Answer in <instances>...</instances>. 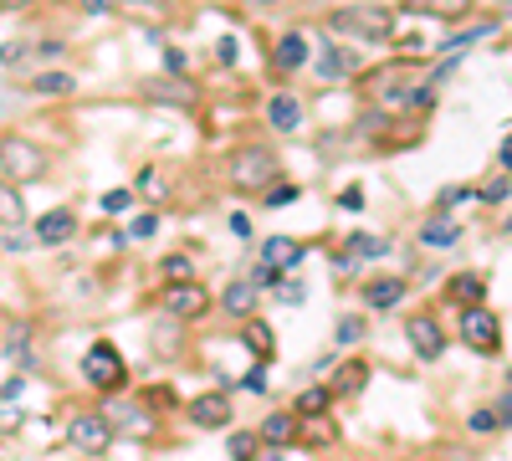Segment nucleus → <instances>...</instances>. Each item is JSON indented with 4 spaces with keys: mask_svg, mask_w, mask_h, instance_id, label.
Here are the masks:
<instances>
[{
    "mask_svg": "<svg viewBox=\"0 0 512 461\" xmlns=\"http://www.w3.org/2000/svg\"><path fill=\"white\" fill-rule=\"evenodd\" d=\"M431 93H435V78H416L410 62H389L379 72H369V97L384 113H416L431 103Z\"/></svg>",
    "mask_w": 512,
    "mask_h": 461,
    "instance_id": "1",
    "label": "nucleus"
},
{
    "mask_svg": "<svg viewBox=\"0 0 512 461\" xmlns=\"http://www.w3.org/2000/svg\"><path fill=\"white\" fill-rule=\"evenodd\" d=\"M334 36H359V41H395V11L389 5H338L328 16Z\"/></svg>",
    "mask_w": 512,
    "mask_h": 461,
    "instance_id": "2",
    "label": "nucleus"
},
{
    "mask_svg": "<svg viewBox=\"0 0 512 461\" xmlns=\"http://www.w3.org/2000/svg\"><path fill=\"white\" fill-rule=\"evenodd\" d=\"M277 170H282V164H277V154L267 143H246V149L231 154V185H236V190H272Z\"/></svg>",
    "mask_w": 512,
    "mask_h": 461,
    "instance_id": "3",
    "label": "nucleus"
},
{
    "mask_svg": "<svg viewBox=\"0 0 512 461\" xmlns=\"http://www.w3.org/2000/svg\"><path fill=\"white\" fill-rule=\"evenodd\" d=\"M0 175L11 180V185H32V180L47 175V154H41V143L21 139V134H5L0 139Z\"/></svg>",
    "mask_w": 512,
    "mask_h": 461,
    "instance_id": "4",
    "label": "nucleus"
},
{
    "mask_svg": "<svg viewBox=\"0 0 512 461\" xmlns=\"http://www.w3.org/2000/svg\"><path fill=\"white\" fill-rule=\"evenodd\" d=\"M82 380L93 384V390H103V395L123 390V384H128V364H123V354L113 349L108 338H97L93 349L82 354Z\"/></svg>",
    "mask_w": 512,
    "mask_h": 461,
    "instance_id": "5",
    "label": "nucleus"
},
{
    "mask_svg": "<svg viewBox=\"0 0 512 461\" xmlns=\"http://www.w3.org/2000/svg\"><path fill=\"white\" fill-rule=\"evenodd\" d=\"M456 334H462V344L471 354H481V359L502 354V318H497L492 308H466L462 323H456Z\"/></svg>",
    "mask_w": 512,
    "mask_h": 461,
    "instance_id": "6",
    "label": "nucleus"
},
{
    "mask_svg": "<svg viewBox=\"0 0 512 461\" xmlns=\"http://www.w3.org/2000/svg\"><path fill=\"white\" fill-rule=\"evenodd\" d=\"M113 420L108 415H97V410H82V415H72V420H67V446H72V451H82V456H103V451H108L113 446Z\"/></svg>",
    "mask_w": 512,
    "mask_h": 461,
    "instance_id": "7",
    "label": "nucleus"
},
{
    "mask_svg": "<svg viewBox=\"0 0 512 461\" xmlns=\"http://www.w3.org/2000/svg\"><path fill=\"white\" fill-rule=\"evenodd\" d=\"M405 344H410V354H416L420 364H435L446 354V328L431 313H416V318L405 323Z\"/></svg>",
    "mask_w": 512,
    "mask_h": 461,
    "instance_id": "8",
    "label": "nucleus"
},
{
    "mask_svg": "<svg viewBox=\"0 0 512 461\" xmlns=\"http://www.w3.org/2000/svg\"><path fill=\"white\" fill-rule=\"evenodd\" d=\"M164 313L175 323H190V318H206L210 313V292L200 282H175L164 287Z\"/></svg>",
    "mask_w": 512,
    "mask_h": 461,
    "instance_id": "9",
    "label": "nucleus"
},
{
    "mask_svg": "<svg viewBox=\"0 0 512 461\" xmlns=\"http://www.w3.org/2000/svg\"><path fill=\"white\" fill-rule=\"evenodd\" d=\"M231 415H236V405H231L225 395H195L190 400V420L200 430H225L231 426Z\"/></svg>",
    "mask_w": 512,
    "mask_h": 461,
    "instance_id": "10",
    "label": "nucleus"
},
{
    "mask_svg": "<svg viewBox=\"0 0 512 461\" xmlns=\"http://www.w3.org/2000/svg\"><path fill=\"white\" fill-rule=\"evenodd\" d=\"M72 236H78V216H72V210H47V216L36 221V241H41V246H67Z\"/></svg>",
    "mask_w": 512,
    "mask_h": 461,
    "instance_id": "11",
    "label": "nucleus"
},
{
    "mask_svg": "<svg viewBox=\"0 0 512 461\" xmlns=\"http://www.w3.org/2000/svg\"><path fill=\"white\" fill-rule=\"evenodd\" d=\"M267 124H272L277 134H297V128H303V103L292 93H277L272 103H267Z\"/></svg>",
    "mask_w": 512,
    "mask_h": 461,
    "instance_id": "12",
    "label": "nucleus"
},
{
    "mask_svg": "<svg viewBox=\"0 0 512 461\" xmlns=\"http://www.w3.org/2000/svg\"><path fill=\"white\" fill-rule=\"evenodd\" d=\"M5 359H16L21 369H26V374H32L36 369V349H32V323H11V328H5Z\"/></svg>",
    "mask_w": 512,
    "mask_h": 461,
    "instance_id": "13",
    "label": "nucleus"
},
{
    "mask_svg": "<svg viewBox=\"0 0 512 461\" xmlns=\"http://www.w3.org/2000/svg\"><path fill=\"white\" fill-rule=\"evenodd\" d=\"M241 344L256 354V364H272V354H277V338H272V328L261 318H246L241 323Z\"/></svg>",
    "mask_w": 512,
    "mask_h": 461,
    "instance_id": "14",
    "label": "nucleus"
},
{
    "mask_svg": "<svg viewBox=\"0 0 512 461\" xmlns=\"http://www.w3.org/2000/svg\"><path fill=\"white\" fill-rule=\"evenodd\" d=\"M481 298H487V282L477 272H462L446 282V302H456V308H481Z\"/></svg>",
    "mask_w": 512,
    "mask_h": 461,
    "instance_id": "15",
    "label": "nucleus"
},
{
    "mask_svg": "<svg viewBox=\"0 0 512 461\" xmlns=\"http://www.w3.org/2000/svg\"><path fill=\"white\" fill-rule=\"evenodd\" d=\"M405 11L435 16V21H466L471 16V0H405Z\"/></svg>",
    "mask_w": 512,
    "mask_h": 461,
    "instance_id": "16",
    "label": "nucleus"
},
{
    "mask_svg": "<svg viewBox=\"0 0 512 461\" xmlns=\"http://www.w3.org/2000/svg\"><path fill=\"white\" fill-rule=\"evenodd\" d=\"M400 298H405L400 277H369V282H364V302H369V308H379V313H384V308H400Z\"/></svg>",
    "mask_w": 512,
    "mask_h": 461,
    "instance_id": "17",
    "label": "nucleus"
},
{
    "mask_svg": "<svg viewBox=\"0 0 512 461\" xmlns=\"http://www.w3.org/2000/svg\"><path fill=\"white\" fill-rule=\"evenodd\" d=\"M353 67H359V57H353V51H338L334 41L318 51V78H323V82H343Z\"/></svg>",
    "mask_w": 512,
    "mask_h": 461,
    "instance_id": "18",
    "label": "nucleus"
},
{
    "mask_svg": "<svg viewBox=\"0 0 512 461\" xmlns=\"http://www.w3.org/2000/svg\"><path fill=\"white\" fill-rule=\"evenodd\" d=\"M364 384H369V359H349V364H338V374H334L328 390H334L338 400H349V395H359Z\"/></svg>",
    "mask_w": 512,
    "mask_h": 461,
    "instance_id": "19",
    "label": "nucleus"
},
{
    "mask_svg": "<svg viewBox=\"0 0 512 461\" xmlns=\"http://www.w3.org/2000/svg\"><path fill=\"white\" fill-rule=\"evenodd\" d=\"M420 241H425L431 252H446V246H456V241H462V226L451 221V216H431V221L420 226Z\"/></svg>",
    "mask_w": 512,
    "mask_h": 461,
    "instance_id": "20",
    "label": "nucleus"
},
{
    "mask_svg": "<svg viewBox=\"0 0 512 461\" xmlns=\"http://www.w3.org/2000/svg\"><path fill=\"white\" fill-rule=\"evenodd\" d=\"M256 292H261V287H256L251 277H241V282L225 287V298H221V302L231 308V313H236L241 323H246V318H256Z\"/></svg>",
    "mask_w": 512,
    "mask_h": 461,
    "instance_id": "21",
    "label": "nucleus"
},
{
    "mask_svg": "<svg viewBox=\"0 0 512 461\" xmlns=\"http://www.w3.org/2000/svg\"><path fill=\"white\" fill-rule=\"evenodd\" d=\"M144 93L154 97V103H179V108H190L195 97H200V93H195V88H190V82H185V78H164V82H149Z\"/></svg>",
    "mask_w": 512,
    "mask_h": 461,
    "instance_id": "22",
    "label": "nucleus"
},
{
    "mask_svg": "<svg viewBox=\"0 0 512 461\" xmlns=\"http://www.w3.org/2000/svg\"><path fill=\"white\" fill-rule=\"evenodd\" d=\"M303 62H307V36L303 32H288L282 41H277V67H282V72H297Z\"/></svg>",
    "mask_w": 512,
    "mask_h": 461,
    "instance_id": "23",
    "label": "nucleus"
},
{
    "mask_svg": "<svg viewBox=\"0 0 512 461\" xmlns=\"http://www.w3.org/2000/svg\"><path fill=\"white\" fill-rule=\"evenodd\" d=\"M21 221H26V206H21V190L11 185V180H0V226H5V231H21Z\"/></svg>",
    "mask_w": 512,
    "mask_h": 461,
    "instance_id": "24",
    "label": "nucleus"
},
{
    "mask_svg": "<svg viewBox=\"0 0 512 461\" xmlns=\"http://www.w3.org/2000/svg\"><path fill=\"white\" fill-rule=\"evenodd\" d=\"M261 262H272V267H297V262H303V246H297V241H288V236H272L267 241V246H261Z\"/></svg>",
    "mask_w": 512,
    "mask_h": 461,
    "instance_id": "25",
    "label": "nucleus"
},
{
    "mask_svg": "<svg viewBox=\"0 0 512 461\" xmlns=\"http://www.w3.org/2000/svg\"><path fill=\"white\" fill-rule=\"evenodd\" d=\"M32 93L67 97V93H78V78H67V72H41V78H32Z\"/></svg>",
    "mask_w": 512,
    "mask_h": 461,
    "instance_id": "26",
    "label": "nucleus"
},
{
    "mask_svg": "<svg viewBox=\"0 0 512 461\" xmlns=\"http://www.w3.org/2000/svg\"><path fill=\"white\" fill-rule=\"evenodd\" d=\"M292 436H297V420H292V415H267V426H261V441L288 446Z\"/></svg>",
    "mask_w": 512,
    "mask_h": 461,
    "instance_id": "27",
    "label": "nucleus"
},
{
    "mask_svg": "<svg viewBox=\"0 0 512 461\" xmlns=\"http://www.w3.org/2000/svg\"><path fill=\"white\" fill-rule=\"evenodd\" d=\"M256 441H261V430H231L225 451H231V461H256Z\"/></svg>",
    "mask_w": 512,
    "mask_h": 461,
    "instance_id": "28",
    "label": "nucleus"
},
{
    "mask_svg": "<svg viewBox=\"0 0 512 461\" xmlns=\"http://www.w3.org/2000/svg\"><path fill=\"white\" fill-rule=\"evenodd\" d=\"M349 256H389V241L369 236V231H353V236H349Z\"/></svg>",
    "mask_w": 512,
    "mask_h": 461,
    "instance_id": "29",
    "label": "nucleus"
},
{
    "mask_svg": "<svg viewBox=\"0 0 512 461\" xmlns=\"http://www.w3.org/2000/svg\"><path fill=\"white\" fill-rule=\"evenodd\" d=\"M328 400H334V390L313 384V390H303V395H297V415H307V420H313V415H323V410H328Z\"/></svg>",
    "mask_w": 512,
    "mask_h": 461,
    "instance_id": "30",
    "label": "nucleus"
},
{
    "mask_svg": "<svg viewBox=\"0 0 512 461\" xmlns=\"http://www.w3.org/2000/svg\"><path fill=\"white\" fill-rule=\"evenodd\" d=\"M160 272H164V277H169V287H175V282H195V262H190V256H164V262H160Z\"/></svg>",
    "mask_w": 512,
    "mask_h": 461,
    "instance_id": "31",
    "label": "nucleus"
},
{
    "mask_svg": "<svg viewBox=\"0 0 512 461\" xmlns=\"http://www.w3.org/2000/svg\"><path fill=\"white\" fill-rule=\"evenodd\" d=\"M481 36H497V26H471V32H462V36H446V41H441V51H446V57H456V51H466L471 41H481Z\"/></svg>",
    "mask_w": 512,
    "mask_h": 461,
    "instance_id": "32",
    "label": "nucleus"
},
{
    "mask_svg": "<svg viewBox=\"0 0 512 461\" xmlns=\"http://www.w3.org/2000/svg\"><path fill=\"white\" fill-rule=\"evenodd\" d=\"M297 195H303V185H297V180H288V185H282V180H277L272 190H267V200H261V206L282 210V206H292V200H297Z\"/></svg>",
    "mask_w": 512,
    "mask_h": 461,
    "instance_id": "33",
    "label": "nucleus"
},
{
    "mask_svg": "<svg viewBox=\"0 0 512 461\" xmlns=\"http://www.w3.org/2000/svg\"><path fill=\"white\" fill-rule=\"evenodd\" d=\"M471 185H446V190L435 195V206H441V216H451V206H462V200H471Z\"/></svg>",
    "mask_w": 512,
    "mask_h": 461,
    "instance_id": "34",
    "label": "nucleus"
},
{
    "mask_svg": "<svg viewBox=\"0 0 512 461\" xmlns=\"http://www.w3.org/2000/svg\"><path fill=\"white\" fill-rule=\"evenodd\" d=\"M507 195H512V180L502 175V180H492V185H481V190H477V200H487V206H502Z\"/></svg>",
    "mask_w": 512,
    "mask_h": 461,
    "instance_id": "35",
    "label": "nucleus"
},
{
    "mask_svg": "<svg viewBox=\"0 0 512 461\" xmlns=\"http://www.w3.org/2000/svg\"><path fill=\"white\" fill-rule=\"evenodd\" d=\"M251 282L256 287H282L288 277H282V267H272V262H256V267H251Z\"/></svg>",
    "mask_w": 512,
    "mask_h": 461,
    "instance_id": "36",
    "label": "nucleus"
},
{
    "mask_svg": "<svg viewBox=\"0 0 512 461\" xmlns=\"http://www.w3.org/2000/svg\"><path fill=\"white\" fill-rule=\"evenodd\" d=\"M175 405V390L169 384H154V390H144V410H169Z\"/></svg>",
    "mask_w": 512,
    "mask_h": 461,
    "instance_id": "37",
    "label": "nucleus"
},
{
    "mask_svg": "<svg viewBox=\"0 0 512 461\" xmlns=\"http://www.w3.org/2000/svg\"><path fill=\"white\" fill-rule=\"evenodd\" d=\"M359 338H364V318H359V313L338 318V344H359Z\"/></svg>",
    "mask_w": 512,
    "mask_h": 461,
    "instance_id": "38",
    "label": "nucleus"
},
{
    "mask_svg": "<svg viewBox=\"0 0 512 461\" xmlns=\"http://www.w3.org/2000/svg\"><path fill=\"white\" fill-rule=\"evenodd\" d=\"M128 206H133V190H108L103 195V210H108V216H123Z\"/></svg>",
    "mask_w": 512,
    "mask_h": 461,
    "instance_id": "39",
    "label": "nucleus"
},
{
    "mask_svg": "<svg viewBox=\"0 0 512 461\" xmlns=\"http://www.w3.org/2000/svg\"><path fill=\"white\" fill-rule=\"evenodd\" d=\"M108 420H113V426H128V430H144V415L133 410V405H118V410H113Z\"/></svg>",
    "mask_w": 512,
    "mask_h": 461,
    "instance_id": "40",
    "label": "nucleus"
},
{
    "mask_svg": "<svg viewBox=\"0 0 512 461\" xmlns=\"http://www.w3.org/2000/svg\"><path fill=\"white\" fill-rule=\"evenodd\" d=\"M466 426H471V430H497L502 420H497V410H471V415H466Z\"/></svg>",
    "mask_w": 512,
    "mask_h": 461,
    "instance_id": "41",
    "label": "nucleus"
},
{
    "mask_svg": "<svg viewBox=\"0 0 512 461\" xmlns=\"http://www.w3.org/2000/svg\"><path fill=\"white\" fill-rule=\"evenodd\" d=\"M82 11H87V16H108V11H118V5H123V0H78Z\"/></svg>",
    "mask_w": 512,
    "mask_h": 461,
    "instance_id": "42",
    "label": "nucleus"
},
{
    "mask_svg": "<svg viewBox=\"0 0 512 461\" xmlns=\"http://www.w3.org/2000/svg\"><path fill=\"white\" fill-rule=\"evenodd\" d=\"M154 231H160V221H154V216H139V221L128 226V236H139V241H144V236H154Z\"/></svg>",
    "mask_w": 512,
    "mask_h": 461,
    "instance_id": "43",
    "label": "nucleus"
},
{
    "mask_svg": "<svg viewBox=\"0 0 512 461\" xmlns=\"http://www.w3.org/2000/svg\"><path fill=\"white\" fill-rule=\"evenodd\" d=\"M338 206H343V210H364V190H359V185H349V190L338 195Z\"/></svg>",
    "mask_w": 512,
    "mask_h": 461,
    "instance_id": "44",
    "label": "nucleus"
},
{
    "mask_svg": "<svg viewBox=\"0 0 512 461\" xmlns=\"http://www.w3.org/2000/svg\"><path fill=\"white\" fill-rule=\"evenodd\" d=\"M231 231H236V236H246V241H251V216H246V210H236V216H231Z\"/></svg>",
    "mask_w": 512,
    "mask_h": 461,
    "instance_id": "45",
    "label": "nucleus"
},
{
    "mask_svg": "<svg viewBox=\"0 0 512 461\" xmlns=\"http://www.w3.org/2000/svg\"><path fill=\"white\" fill-rule=\"evenodd\" d=\"M215 57H221V62H236V36H221V47H215Z\"/></svg>",
    "mask_w": 512,
    "mask_h": 461,
    "instance_id": "46",
    "label": "nucleus"
},
{
    "mask_svg": "<svg viewBox=\"0 0 512 461\" xmlns=\"http://www.w3.org/2000/svg\"><path fill=\"white\" fill-rule=\"evenodd\" d=\"M164 67H169V72L179 78V72H185V51H175V47H169V51H164Z\"/></svg>",
    "mask_w": 512,
    "mask_h": 461,
    "instance_id": "47",
    "label": "nucleus"
},
{
    "mask_svg": "<svg viewBox=\"0 0 512 461\" xmlns=\"http://www.w3.org/2000/svg\"><path fill=\"white\" fill-rule=\"evenodd\" d=\"M241 384H246L251 395H261V390H267V374H261V369H251V374H246V380H241Z\"/></svg>",
    "mask_w": 512,
    "mask_h": 461,
    "instance_id": "48",
    "label": "nucleus"
},
{
    "mask_svg": "<svg viewBox=\"0 0 512 461\" xmlns=\"http://www.w3.org/2000/svg\"><path fill=\"white\" fill-rule=\"evenodd\" d=\"M497 420H502V426H512V390L497 400Z\"/></svg>",
    "mask_w": 512,
    "mask_h": 461,
    "instance_id": "49",
    "label": "nucleus"
},
{
    "mask_svg": "<svg viewBox=\"0 0 512 461\" xmlns=\"http://www.w3.org/2000/svg\"><path fill=\"white\" fill-rule=\"evenodd\" d=\"M26 246H32V241L21 236V231H5V252H26Z\"/></svg>",
    "mask_w": 512,
    "mask_h": 461,
    "instance_id": "50",
    "label": "nucleus"
},
{
    "mask_svg": "<svg viewBox=\"0 0 512 461\" xmlns=\"http://www.w3.org/2000/svg\"><path fill=\"white\" fill-rule=\"evenodd\" d=\"M21 57H26V47H21V41H11V47H0V62H21Z\"/></svg>",
    "mask_w": 512,
    "mask_h": 461,
    "instance_id": "51",
    "label": "nucleus"
},
{
    "mask_svg": "<svg viewBox=\"0 0 512 461\" xmlns=\"http://www.w3.org/2000/svg\"><path fill=\"white\" fill-rule=\"evenodd\" d=\"M282 298H288V302H303L307 292H303V282H282Z\"/></svg>",
    "mask_w": 512,
    "mask_h": 461,
    "instance_id": "52",
    "label": "nucleus"
},
{
    "mask_svg": "<svg viewBox=\"0 0 512 461\" xmlns=\"http://www.w3.org/2000/svg\"><path fill=\"white\" fill-rule=\"evenodd\" d=\"M497 160H502V170H507V175H512V134H507V139H502V149H497Z\"/></svg>",
    "mask_w": 512,
    "mask_h": 461,
    "instance_id": "53",
    "label": "nucleus"
},
{
    "mask_svg": "<svg viewBox=\"0 0 512 461\" xmlns=\"http://www.w3.org/2000/svg\"><path fill=\"white\" fill-rule=\"evenodd\" d=\"M32 0H0V11H26Z\"/></svg>",
    "mask_w": 512,
    "mask_h": 461,
    "instance_id": "54",
    "label": "nucleus"
},
{
    "mask_svg": "<svg viewBox=\"0 0 512 461\" xmlns=\"http://www.w3.org/2000/svg\"><path fill=\"white\" fill-rule=\"evenodd\" d=\"M507 390H512V374H507Z\"/></svg>",
    "mask_w": 512,
    "mask_h": 461,
    "instance_id": "55",
    "label": "nucleus"
},
{
    "mask_svg": "<svg viewBox=\"0 0 512 461\" xmlns=\"http://www.w3.org/2000/svg\"><path fill=\"white\" fill-rule=\"evenodd\" d=\"M507 231H512V221H507Z\"/></svg>",
    "mask_w": 512,
    "mask_h": 461,
    "instance_id": "56",
    "label": "nucleus"
}]
</instances>
